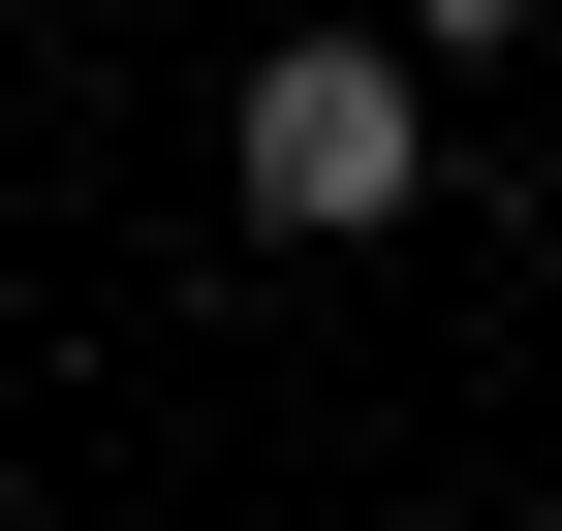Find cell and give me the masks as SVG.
Listing matches in <instances>:
<instances>
[{
  "label": "cell",
  "instance_id": "cell-1",
  "mask_svg": "<svg viewBox=\"0 0 562 531\" xmlns=\"http://www.w3.org/2000/svg\"><path fill=\"white\" fill-rule=\"evenodd\" d=\"M220 157H250V219H281V250H375L406 188H438V63H406V32H281Z\"/></svg>",
  "mask_w": 562,
  "mask_h": 531
},
{
  "label": "cell",
  "instance_id": "cell-2",
  "mask_svg": "<svg viewBox=\"0 0 562 531\" xmlns=\"http://www.w3.org/2000/svg\"><path fill=\"white\" fill-rule=\"evenodd\" d=\"M406 63H531V0H406Z\"/></svg>",
  "mask_w": 562,
  "mask_h": 531
},
{
  "label": "cell",
  "instance_id": "cell-3",
  "mask_svg": "<svg viewBox=\"0 0 562 531\" xmlns=\"http://www.w3.org/2000/svg\"><path fill=\"white\" fill-rule=\"evenodd\" d=\"M531 250H562V125H531Z\"/></svg>",
  "mask_w": 562,
  "mask_h": 531
},
{
  "label": "cell",
  "instance_id": "cell-4",
  "mask_svg": "<svg viewBox=\"0 0 562 531\" xmlns=\"http://www.w3.org/2000/svg\"><path fill=\"white\" fill-rule=\"evenodd\" d=\"M0 32H63V0H0Z\"/></svg>",
  "mask_w": 562,
  "mask_h": 531
}]
</instances>
